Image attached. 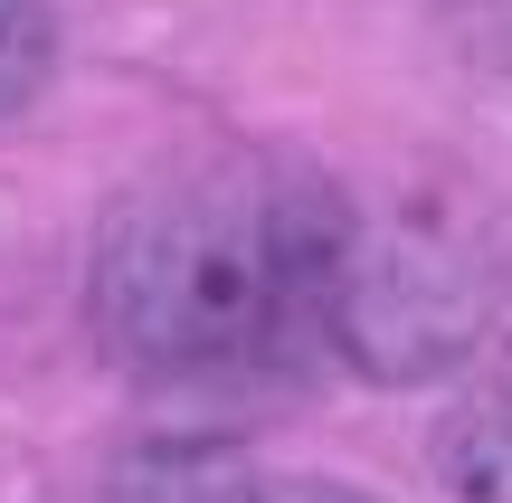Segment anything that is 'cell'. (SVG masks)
<instances>
[{
    "instance_id": "obj_1",
    "label": "cell",
    "mask_w": 512,
    "mask_h": 503,
    "mask_svg": "<svg viewBox=\"0 0 512 503\" xmlns=\"http://www.w3.org/2000/svg\"><path fill=\"white\" fill-rule=\"evenodd\" d=\"M351 200L323 171L209 152L133 181L86 257V314L143 380L275 371L332 333Z\"/></svg>"
},
{
    "instance_id": "obj_2",
    "label": "cell",
    "mask_w": 512,
    "mask_h": 503,
    "mask_svg": "<svg viewBox=\"0 0 512 503\" xmlns=\"http://www.w3.org/2000/svg\"><path fill=\"white\" fill-rule=\"evenodd\" d=\"M437 494L446 503H512V295L484 342L465 399L437 418Z\"/></svg>"
},
{
    "instance_id": "obj_3",
    "label": "cell",
    "mask_w": 512,
    "mask_h": 503,
    "mask_svg": "<svg viewBox=\"0 0 512 503\" xmlns=\"http://www.w3.org/2000/svg\"><path fill=\"white\" fill-rule=\"evenodd\" d=\"M48 67H57V19H48V0H0V114L29 105V95L48 86Z\"/></svg>"
},
{
    "instance_id": "obj_4",
    "label": "cell",
    "mask_w": 512,
    "mask_h": 503,
    "mask_svg": "<svg viewBox=\"0 0 512 503\" xmlns=\"http://www.w3.org/2000/svg\"><path fill=\"white\" fill-rule=\"evenodd\" d=\"M200 503H380V494L342 485V475H247V485H219Z\"/></svg>"
}]
</instances>
